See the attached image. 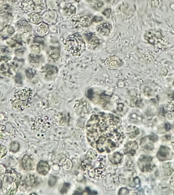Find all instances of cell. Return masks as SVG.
I'll list each match as a JSON object with an SVG mask.
<instances>
[{
    "mask_svg": "<svg viewBox=\"0 0 174 195\" xmlns=\"http://www.w3.org/2000/svg\"><path fill=\"white\" fill-rule=\"evenodd\" d=\"M21 166L25 170L28 171L33 170L35 163L33 158L27 155L24 156L21 160Z\"/></svg>",
    "mask_w": 174,
    "mask_h": 195,
    "instance_id": "cell-12",
    "label": "cell"
},
{
    "mask_svg": "<svg viewBox=\"0 0 174 195\" xmlns=\"http://www.w3.org/2000/svg\"><path fill=\"white\" fill-rule=\"evenodd\" d=\"M111 13H112V10H111V9L110 8H107V9L104 10V12H103V14L105 16L107 17H109L111 16Z\"/></svg>",
    "mask_w": 174,
    "mask_h": 195,
    "instance_id": "cell-36",
    "label": "cell"
},
{
    "mask_svg": "<svg viewBox=\"0 0 174 195\" xmlns=\"http://www.w3.org/2000/svg\"><path fill=\"white\" fill-rule=\"evenodd\" d=\"M31 195H36V194L32 193L31 194Z\"/></svg>",
    "mask_w": 174,
    "mask_h": 195,
    "instance_id": "cell-41",
    "label": "cell"
},
{
    "mask_svg": "<svg viewBox=\"0 0 174 195\" xmlns=\"http://www.w3.org/2000/svg\"><path fill=\"white\" fill-rule=\"evenodd\" d=\"M64 14L66 16L70 17L72 15L75 14L76 12V8L75 6L71 4H66L63 8Z\"/></svg>",
    "mask_w": 174,
    "mask_h": 195,
    "instance_id": "cell-22",
    "label": "cell"
},
{
    "mask_svg": "<svg viewBox=\"0 0 174 195\" xmlns=\"http://www.w3.org/2000/svg\"><path fill=\"white\" fill-rule=\"evenodd\" d=\"M127 134L128 135L130 138H135L137 136L139 133V129L135 127H130L127 129Z\"/></svg>",
    "mask_w": 174,
    "mask_h": 195,
    "instance_id": "cell-25",
    "label": "cell"
},
{
    "mask_svg": "<svg viewBox=\"0 0 174 195\" xmlns=\"http://www.w3.org/2000/svg\"><path fill=\"white\" fill-rule=\"evenodd\" d=\"M13 172L9 173L8 174L5 176L3 182V192L7 193L10 192V195L14 194L13 192H16L19 186V182L16 175H12Z\"/></svg>",
    "mask_w": 174,
    "mask_h": 195,
    "instance_id": "cell-3",
    "label": "cell"
},
{
    "mask_svg": "<svg viewBox=\"0 0 174 195\" xmlns=\"http://www.w3.org/2000/svg\"><path fill=\"white\" fill-rule=\"evenodd\" d=\"M123 158V155L119 152H115L110 156L109 160L113 164H118L121 162Z\"/></svg>",
    "mask_w": 174,
    "mask_h": 195,
    "instance_id": "cell-19",
    "label": "cell"
},
{
    "mask_svg": "<svg viewBox=\"0 0 174 195\" xmlns=\"http://www.w3.org/2000/svg\"><path fill=\"white\" fill-rule=\"evenodd\" d=\"M93 95H94V93L93 91L92 90V89H90L87 92V97H88V98L91 99L93 97Z\"/></svg>",
    "mask_w": 174,
    "mask_h": 195,
    "instance_id": "cell-37",
    "label": "cell"
},
{
    "mask_svg": "<svg viewBox=\"0 0 174 195\" xmlns=\"http://www.w3.org/2000/svg\"><path fill=\"white\" fill-rule=\"evenodd\" d=\"M141 99L135 96L132 97L130 100V103L132 106H139L141 104Z\"/></svg>",
    "mask_w": 174,
    "mask_h": 195,
    "instance_id": "cell-28",
    "label": "cell"
},
{
    "mask_svg": "<svg viewBox=\"0 0 174 195\" xmlns=\"http://www.w3.org/2000/svg\"><path fill=\"white\" fill-rule=\"evenodd\" d=\"M129 191L126 188H121L119 189L118 195H128L129 194Z\"/></svg>",
    "mask_w": 174,
    "mask_h": 195,
    "instance_id": "cell-35",
    "label": "cell"
},
{
    "mask_svg": "<svg viewBox=\"0 0 174 195\" xmlns=\"http://www.w3.org/2000/svg\"><path fill=\"white\" fill-rule=\"evenodd\" d=\"M41 51V47L39 43H33L30 46L31 54H39Z\"/></svg>",
    "mask_w": 174,
    "mask_h": 195,
    "instance_id": "cell-26",
    "label": "cell"
},
{
    "mask_svg": "<svg viewBox=\"0 0 174 195\" xmlns=\"http://www.w3.org/2000/svg\"><path fill=\"white\" fill-rule=\"evenodd\" d=\"M112 30V25L109 23H101L96 27V30L98 35L101 37L109 35Z\"/></svg>",
    "mask_w": 174,
    "mask_h": 195,
    "instance_id": "cell-9",
    "label": "cell"
},
{
    "mask_svg": "<svg viewBox=\"0 0 174 195\" xmlns=\"http://www.w3.org/2000/svg\"><path fill=\"white\" fill-rule=\"evenodd\" d=\"M7 150L6 147L0 144V159H2V158H4L7 154Z\"/></svg>",
    "mask_w": 174,
    "mask_h": 195,
    "instance_id": "cell-30",
    "label": "cell"
},
{
    "mask_svg": "<svg viewBox=\"0 0 174 195\" xmlns=\"http://www.w3.org/2000/svg\"><path fill=\"white\" fill-rule=\"evenodd\" d=\"M92 22L91 17L87 15L78 14L72 17L71 23L75 28L81 29L90 26Z\"/></svg>",
    "mask_w": 174,
    "mask_h": 195,
    "instance_id": "cell-4",
    "label": "cell"
},
{
    "mask_svg": "<svg viewBox=\"0 0 174 195\" xmlns=\"http://www.w3.org/2000/svg\"><path fill=\"white\" fill-rule=\"evenodd\" d=\"M70 185L69 183H64L63 185L61 186V187L60 188V189H59L60 193L63 194L67 193L68 190L70 189Z\"/></svg>",
    "mask_w": 174,
    "mask_h": 195,
    "instance_id": "cell-31",
    "label": "cell"
},
{
    "mask_svg": "<svg viewBox=\"0 0 174 195\" xmlns=\"http://www.w3.org/2000/svg\"><path fill=\"white\" fill-rule=\"evenodd\" d=\"M124 154L128 155L130 156H134L136 153V151L138 149V146L137 143L136 142H130L126 144L125 146Z\"/></svg>",
    "mask_w": 174,
    "mask_h": 195,
    "instance_id": "cell-14",
    "label": "cell"
},
{
    "mask_svg": "<svg viewBox=\"0 0 174 195\" xmlns=\"http://www.w3.org/2000/svg\"><path fill=\"white\" fill-rule=\"evenodd\" d=\"M163 37L161 31L158 30H149L145 32L144 39L147 43L154 45L158 43Z\"/></svg>",
    "mask_w": 174,
    "mask_h": 195,
    "instance_id": "cell-5",
    "label": "cell"
},
{
    "mask_svg": "<svg viewBox=\"0 0 174 195\" xmlns=\"http://www.w3.org/2000/svg\"><path fill=\"white\" fill-rule=\"evenodd\" d=\"M172 144L174 148V140H173L172 142Z\"/></svg>",
    "mask_w": 174,
    "mask_h": 195,
    "instance_id": "cell-40",
    "label": "cell"
},
{
    "mask_svg": "<svg viewBox=\"0 0 174 195\" xmlns=\"http://www.w3.org/2000/svg\"><path fill=\"white\" fill-rule=\"evenodd\" d=\"M165 174L167 176L170 175L174 171V162H168L163 165Z\"/></svg>",
    "mask_w": 174,
    "mask_h": 195,
    "instance_id": "cell-23",
    "label": "cell"
},
{
    "mask_svg": "<svg viewBox=\"0 0 174 195\" xmlns=\"http://www.w3.org/2000/svg\"><path fill=\"white\" fill-rule=\"evenodd\" d=\"M28 19L31 23L35 25H38L40 23L42 22V19L41 15L38 13L35 12L31 13L29 15Z\"/></svg>",
    "mask_w": 174,
    "mask_h": 195,
    "instance_id": "cell-18",
    "label": "cell"
},
{
    "mask_svg": "<svg viewBox=\"0 0 174 195\" xmlns=\"http://www.w3.org/2000/svg\"><path fill=\"white\" fill-rule=\"evenodd\" d=\"M128 119L132 123L140 124L142 121V116L139 113H132L129 115Z\"/></svg>",
    "mask_w": 174,
    "mask_h": 195,
    "instance_id": "cell-20",
    "label": "cell"
},
{
    "mask_svg": "<svg viewBox=\"0 0 174 195\" xmlns=\"http://www.w3.org/2000/svg\"><path fill=\"white\" fill-rule=\"evenodd\" d=\"M47 4L49 7L52 9H54L58 5L56 0H47Z\"/></svg>",
    "mask_w": 174,
    "mask_h": 195,
    "instance_id": "cell-33",
    "label": "cell"
},
{
    "mask_svg": "<svg viewBox=\"0 0 174 195\" xmlns=\"http://www.w3.org/2000/svg\"><path fill=\"white\" fill-rule=\"evenodd\" d=\"M37 25H38V27L36 28V32L39 37H45L47 35L48 33H49V25L47 24H46L43 21Z\"/></svg>",
    "mask_w": 174,
    "mask_h": 195,
    "instance_id": "cell-13",
    "label": "cell"
},
{
    "mask_svg": "<svg viewBox=\"0 0 174 195\" xmlns=\"http://www.w3.org/2000/svg\"><path fill=\"white\" fill-rule=\"evenodd\" d=\"M84 37L89 44L91 45H98L100 44V39L93 33H85Z\"/></svg>",
    "mask_w": 174,
    "mask_h": 195,
    "instance_id": "cell-16",
    "label": "cell"
},
{
    "mask_svg": "<svg viewBox=\"0 0 174 195\" xmlns=\"http://www.w3.org/2000/svg\"><path fill=\"white\" fill-rule=\"evenodd\" d=\"M8 1L12 3H17L19 1V0H8Z\"/></svg>",
    "mask_w": 174,
    "mask_h": 195,
    "instance_id": "cell-39",
    "label": "cell"
},
{
    "mask_svg": "<svg viewBox=\"0 0 174 195\" xmlns=\"http://www.w3.org/2000/svg\"><path fill=\"white\" fill-rule=\"evenodd\" d=\"M64 49L68 53L74 56H79L86 49V44L81 35L76 33L70 35L64 42Z\"/></svg>",
    "mask_w": 174,
    "mask_h": 195,
    "instance_id": "cell-1",
    "label": "cell"
},
{
    "mask_svg": "<svg viewBox=\"0 0 174 195\" xmlns=\"http://www.w3.org/2000/svg\"><path fill=\"white\" fill-rule=\"evenodd\" d=\"M152 158L145 155H141L138 160V166L142 172H147L152 170L153 165L152 164Z\"/></svg>",
    "mask_w": 174,
    "mask_h": 195,
    "instance_id": "cell-6",
    "label": "cell"
},
{
    "mask_svg": "<svg viewBox=\"0 0 174 195\" xmlns=\"http://www.w3.org/2000/svg\"><path fill=\"white\" fill-rule=\"evenodd\" d=\"M33 96V91L25 88L16 91L11 101L13 108L16 111H21L28 107Z\"/></svg>",
    "mask_w": 174,
    "mask_h": 195,
    "instance_id": "cell-2",
    "label": "cell"
},
{
    "mask_svg": "<svg viewBox=\"0 0 174 195\" xmlns=\"http://www.w3.org/2000/svg\"><path fill=\"white\" fill-rule=\"evenodd\" d=\"M158 140L157 136L155 135H151L147 137H144L140 142V145L143 147L148 149L152 150L153 148V143Z\"/></svg>",
    "mask_w": 174,
    "mask_h": 195,
    "instance_id": "cell-10",
    "label": "cell"
},
{
    "mask_svg": "<svg viewBox=\"0 0 174 195\" xmlns=\"http://www.w3.org/2000/svg\"><path fill=\"white\" fill-rule=\"evenodd\" d=\"M21 7L25 12H31L33 11L34 3L33 0H23L21 2Z\"/></svg>",
    "mask_w": 174,
    "mask_h": 195,
    "instance_id": "cell-17",
    "label": "cell"
},
{
    "mask_svg": "<svg viewBox=\"0 0 174 195\" xmlns=\"http://www.w3.org/2000/svg\"><path fill=\"white\" fill-rule=\"evenodd\" d=\"M165 129H166V131H170V129H171V127H170V125L169 124V123H166L165 124Z\"/></svg>",
    "mask_w": 174,
    "mask_h": 195,
    "instance_id": "cell-38",
    "label": "cell"
},
{
    "mask_svg": "<svg viewBox=\"0 0 174 195\" xmlns=\"http://www.w3.org/2000/svg\"><path fill=\"white\" fill-rule=\"evenodd\" d=\"M19 149V143L17 142H13L10 144V151L13 152H16Z\"/></svg>",
    "mask_w": 174,
    "mask_h": 195,
    "instance_id": "cell-32",
    "label": "cell"
},
{
    "mask_svg": "<svg viewBox=\"0 0 174 195\" xmlns=\"http://www.w3.org/2000/svg\"><path fill=\"white\" fill-rule=\"evenodd\" d=\"M50 166L48 162L45 161H40L37 164V170L40 174L45 175L49 172Z\"/></svg>",
    "mask_w": 174,
    "mask_h": 195,
    "instance_id": "cell-15",
    "label": "cell"
},
{
    "mask_svg": "<svg viewBox=\"0 0 174 195\" xmlns=\"http://www.w3.org/2000/svg\"><path fill=\"white\" fill-rule=\"evenodd\" d=\"M56 179L54 177L51 176L50 177L49 180V185L50 187H52L54 185H56Z\"/></svg>",
    "mask_w": 174,
    "mask_h": 195,
    "instance_id": "cell-34",
    "label": "cell"
},
{
    "mask_svg": "<svg viewBox=\"0 0 174 195\" xmlns=\"http://www.w3.org/2000/svg\"><path fill=\"white\" fill-rule=\"evenodd\" d=\"M26 74L27 78L31 79L36 74V71L32 68H28L26 70Z\"/></svg>",
    "mask_w": 174,
    "mask_h": 195,
    "instance_id": "cell-29",
    "label": "cell"
},
{
    "mask_svg": "<svg viewBox=\"0 0 174 195\" xmlns=\"http://www.w3.org/2000/svg\"><path fill=\"white\" fill-rule=\"evenodd\" d=\"M49 55L52 60H58L60 56V52L59 49L57 48H54L51 49Z\"/></svg>",
    "mask_w": 174,
    "mask_h": 195,
    "instance_id": "cell-27",
    "label": "cell"
},
{
    "mask_svg": "<svg viewBox=\"0 0 174 195\" xmlns=\"http://www.w3.org/2000/svg\"><path fill=\"white\" fill-rule=\"evenodd\" d=\"M123 64L120 58L116 55H112L107 58L104 62L105 67L110 70H116Z\"/></svg>",
    "mask_w": 174,
    "mask_h": 195,
    "instance_id": "cell-7",
    "label": "cell"
},
{
    "mask_svg": "<svg viewBox=\"0 0 174 195\" xmlns=\"http://www.w3.org/2000/svg\"><path fill=\"white\" fill-rule=\"evenodd\" d=\"M41 17L43 22L49 25H55L57 23L58 15L54 10H47L43 13Z\"/></svg>",
    "mask_w": 174,
    "mask_h": 195,
    "instance_id": "cell-8",
    "label": "cell"
},
{
    "mask_svg": "<svg viewBox=\"0 0 174 195\" xmlns=\"http://www.w3.org/2000/svg\"><path fill=\"white\" fill-rule=\"evenodd\" d=\"M44 71L47 76L50 77L56 74L58 72V69L56 67L50 65H47L44 68Z\"/></svg>",
    "mask_w": 174,
    "mask_h": 195,
    "instance_id": "cell-24",
    "label": "cell"
},
{
    "mask_svg": "<svg viewBox=\"0 0 174 195\" xmlns=\"http://www.w3.org/2000/svg\"><path fill=\"white\" fill-rule=\"evenodd\" d=\"M171 152L169 148L165 146H162L160 147L157 154V158L160 161H165L168 160L170 157Z\"/></svg>",
    "mask_w": 174,
    "mask_h": 195,
    "instance_id": "cell-11",
    "label": "cell"
},
{
    "mask_svg": "<svg viewBox=\"0 0 174 195\" xmlns=\"http://www.w3.org/2000/svg\"></svg>",
    "mask_w": 174,
    "mask_h": 195,
    "instance_id": "cell-42",
    "label": "cell"
},
{
    "mask_svg": "<svg viewBox=\"0 0 174 195\" xmlns=\"http://www.w3.org/2000/svg\"><path fill=\"white\" fill-rule=\"evenodd\" d=\"M34 3L33 11L35 12H40L46 7V4L43 0H33Z\"/></svg>",
    "mask_w": 174,
    "mask_h": 195,
    "instance_id": "cell-21",
    "label": "cell"
}]
</instances>
